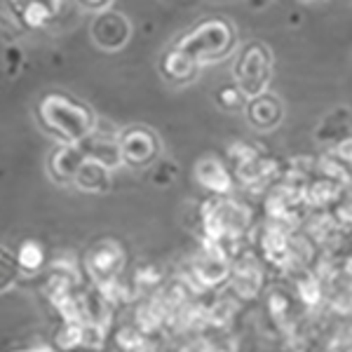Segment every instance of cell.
Instances as JSON below:
<instances>
[{"mask_svg": "<svg viewBox=\"0 0 352 352\" xmlns=\"http://www.w3.org/2000/svg\"><path fill=\"white\" fill-rule=\"evenodd\" d=\"M162 71L164 76L169 78V80L174 82H188L195 78L197 73V64L195 59H192L190 54H186L184 50H169L167 54H164L162 59Z\"/></svg>", "mask_w": 352, "mask_h": 352, "instance_id": "cell-15", "label": "cell"}, {"mask_svg": "<svg viewBox=\"0 0 352 352\" xmlns=\"http://www.w3.org/2000/svg\"><path fill=\"white\" fill-rule=\"evenodd\" d=\"M92 36L96 45L106 50H118L127 43L129 38V24L122 14H116V12H104V16L94 21V28H92Z\"/></svg>", "mask_w": 352, "mask_h": 352, "instance_id": "cell-10", "label": "cell"}, {"mask_svg": "<svg viewBox=\"0 0 352 352\" xmlns=\"http://www.w3.org/2000/svg\"><path fill=\"white\" fill-rule=\"evenodd\" d=\"M289 240L292 235L282 226H270L261 237V249H263L265 258L277 268H289L292 265V252H289Z\"/></svg>", "mask_w": 352, "mask_h": 352, "instance_id": "cell-13", "label": "cell"}, {"mask_svg": "<svg viewBox=\"0 0 352 352\" xmlns=\"http://www.w3.org/2000/svg\"><path fill=\"white\" fill-rule=\"evenodd\" d=\"M230 45H232V28L228 21L209 19L186 33L179 41V45H176V50H184L186 54H190L195 59L197 66H202L228 54Z\"/></svg>", "mask_w": 352, "mask_h": 352, "instance_id": "cell-3", "label": "cell"}, {"mask_svg": "<svg viewBox=\"0 0 352 352\" xmlns=\"http://www.w3.org/2000/svg\"><path fill=\"white\" fill-rule=\"evenodd\" d=\"M232 263L226 256H209V254H200L192 263V275H195L200 287H219L226 280H230Z\"/></svg>", "mask_w": 352, "mask_h": 352, "instance_id": "cell-12", "label": "cell"}, {"mask_svg": "<svg viewBox=\"0 0 352 352\" xmlns=\"http://www.w3.org/2000/svg\"><path fill=\"white\" fill-rule=\"evenodd\" d=\"M336 157L352 167V136H350V139H340V141H338V146H336Z\"/></svg>", "mask_w": 352, "mask_h": 352, "instance_id": "cell-31", "label": "cell"}, {"mask_svg": "<svg viewBox=\"0 0 352 352\" xmlns=\"http://www.w3.org/2000/svg\"><path fill=\"white\" fill-rule=\"evenodd\" d=\"M204 237L217 242L237 240L252 226V209L230 197H209L200 209Z\"/></svg>", "mask_w": 352, "mask_h": 352, "instance_id": "cell-2", "label": "cell"}, {"mask_svg": "<svg viewBox=\"0 0 352 352\" xmlns=\"http://www.w3.org/2000/svg\"><path fill=\"white\" fill-rule=\"evenodd\" d=\"M120 146H122V157L124 164L129 167H146L157 157L160 146L151 129L146 127H129L120 134Z\"/></svg>", "mask_w": 352, "mask_h": 352, "instance_id": "cell-7", "label": "cell"}, {"mask_svg": "<svg viewBox=\"0 0 352 352\" xmlns=\"http://www.w3.org/2000/svg\"><path fill=\"white\" fill-rule=\"evenodd\" d=\"M272 78V54L263 43H249L242 50L235 66V80L240 92L247 99H258L268 94V85Z\"/></svg>", "mask_w": 352, "mask_h": 352, "instance_id": "cell-4", "label": "cell"}, {"mask_svg": "<svg viewBox=\"0 0 352 352\" xmlns=\"http://www.w3.org/2000/svg\"><path fill=\"white\" fill-rule=\"evenodd\" d=\"M124 265V252L116 240L96 242L87 254H85V270L92 277L94 285L118 280Z\"/></svg>", "mask_w": 352, "mask_h": 352, "instance_id": "cell-5", "label": "cell"}, {"mask_svg": "<svg viewBox=\"0 0 352 352\" xmlns=\"http://www.w3.org/2000/svg\"><path fill=\"white\" fill-rule=\"evenodd\" d=\"M38 120L56 141H61V146H80L96 127V118L87 106L56 92L41 99Z\"/></svg>", "mask_w": 352, "mask_h": 352, "instance_id": "cell-1", "label": "cell"}, {"mask_svg": "<svg viewBox=\"0 0 352 352\" xmlns=\"http://www.w3.org/2000/svg\"><path fill=\"white\" fill-rule=\"evenodd\" d=\"M195 179L197 184L204 186L209 192H214L217 197H228L232 190V176L226 169V164L219 157H202L195 164Z\"/></svg>", "mask_w": 352, "mask_h": 352, "instance_id": "cell-9", "label": "cell"}, {"mask_svg": "<svg viewBox=\"0 0 352 352\" xmlns=\"http://www.w3.org/2000/svg\"><path fill=\"white\" fill-rule=\"evenodd\" d=\"M249 120L256 129H272L282 120V104L277 96L263 94L249 104Z\"/></svg>", "mask_w": 352, "mask_h": 352, "instance_id": "cell-14", "label": "cell"}, {"mask_svg": "<svg viewBox=\"0 0 352 352\" xmlns=\"http://www.w3.org/2000/svg\"><path fill=\"white\" fill-rule=\"evenodd\" d=\"M134 282H136V287L153 289L155 285H160L162 282V268L155 263L139 265V270H136V275H134Z\"/></svg>", "mask_w": 352, "mask_h": 352, "instance_id": "cell-28", "label": "cell"}, {"mask_svg": "<svg viewBox=\"0 0 352 352\" xmlns=\"http://www.w3.org/2000/svg\"><path fill=\"white\" fill-rule=\"evenodd\" d=\"M296 292H298V298L303 300L305 305H317L322 300L320 277L312 275V272H303L296 280Z\"/></svg>", "mask_w": 352, "mask_h": 352, "instance_id": "cell-23", "label": "cell"}, {"mask_svg": "<svg viewBox=\"0 0 352 352\" xmlns=\"http://www.w3.org/2000/svg\"><path fill=\"white\" fill-rule=\"evenodd\" d=\"M343 186H338L336 181H329V179H315L312 184L305 188V202L312 204V207H327V204L336 202Z\"/></svg>", "mask_w": 352, "mask_h": 352, "instance_id": "cell-20", "label": "cell"}, {"mask_svg": "<svg viewBox=\"0 0 352 352\" xmlns=\"http://www.w3.org/2000/svg\"><path fill=\"white\" fill-rule=\"evenodd\" d=\"M16 263L21 270L26 272H36L45 265V249L41 247V242L36 240H24L16 252Z\"/></svg>", "mask_w": 352, "mask_h": 352, "instance_id": "cell-22", "label": "cell"}, {"mask_svg": "<svg viewBox=\"0 0 352 352\" xmlns=\"http://www.w3.org/2000/svg\"><path fill=\"white\" fill-rule=\"evenodd\" d=\"M21 10H14L19 14V21L24 28H41L45 21H50L59 12L56 8H61V3H16Z\"/></svg>", "mask_w": 352, "mask_h": 352, "instance_id": "cell-18", "label": "cell"}, {"mask_svg": "<svg viewBox=\"0 0 352 352\" xmlns=\"http://www.w3.org/2000/svg\"><path fill=\"white\" fill-rule=\"evenodd\" d=\"M268 310H270V315L272 317H285L287 312H289V296L285 292H270V296H268Z\"/></svg>", "mask_w": 352, "mask_h": 352, "instance_id": "cell-30", "label": "cell"}, {"mask_svg": "<svg viewBox=\"0 0 352 352\" xmlns=\"http://www.w3.org/2000/svg\"><path fill=\"white\" fill-rule=\"evenodd\" d=\"M87 160L82 146H56L50 155V174L56 181H76V174Z\"/></svg>", "mask_w": 352, "mask_h": 352, "instance_id": "cell-11", "label": "cell"}, {"mask_svg": "<svg viewBox=\"0 0 352 352\" xmlns=\"http://www.w3.org/2000/svg\"><path fill=\"white\" fill-rule=\"evenodd\" d=\"M277 172V162L272 157H254L249 162L235 164V176L237 181H242L244 186H258L263 181L272 179V174Z\"/></svg>", "mask_w": 352, "mask_h": 352, "instance_id": "cell-16", "label": "cell"}, {"mask_svg": "<svg viewBox=\"0 0 352 352\" xmlns=\"http://www.w3.org/2000/svg\"><path fill=\"white\" fill-rule=\"evenodd\" d=\"M82 343V324H73V322H61V327L54 333V345L59 350H76Z\"/></svg>", "mask_w": 352, "mask_h": 352, "instance_id": "cell-24", "label": "cell"}, {"mask_svg": "<svg viewBox=\"0 0 352 352\" xmlns=\"http://www.w3.org/2000/svg\"><path fill=\"white\" fill-rule=\"evenodd\" d=\"M80 5H82V8H87V10H94V12H101V10L106 12L109 8H113L111 0H106V3H101V0H99V3H89V0H87V3H80Z\"/></svg>", "mask_w": 352, "mask_h": 352, "instance_id": "cell-32", "label": "cell"}, {"mask_svg": "<svg viewBox=\"0 0 352 352\" xmlns=\"http://www.w3.org/2000/svg\"><path fill=\"white\" fill-rule=\"evenodd\" d=\"M109 169L94 160H85L80 172L76 174V186L85 192H104L109 188Z\"/></svg>", "mask_w": 352, "mask_h": 352, "instance_id": "cell-17", "label": "cell"}, {"mask_svg": "<svg viewBox=\"0 0 352 352\" xmlns=\"http://www.w3.org/2000/svg\"><path fill=\"white\" fill-rule=\"evenodd\" d=\"M261 287H263V268L261 261L252 252H242L240 256L232 261L230 270V289L237 298L249 300L258 296Z\"/></svg>", "mask_w": 352, "mask_h": 352, "instance_id": "cell-6", "label": "cell"}, {"mask_svg": "<svg viewBox=\"0 0 352 352\" xmlns=\"http://www.w3.org/2000/svg\"><path fill=\"white\" fill-rule=\"evenodd\" d=\"M232 315H235V303H232L230 298H219L217 303L212 305V308L207 310V320L209 324L214 327H226L228 322L232 320Z\"/></svg>", "mask_w": 352, "mask_h": 352, "instance_id": "cell-26", "label": "cell"}, {"mask_svg": "<svg viewBox=\"0 0 352 352\" xmlns=\"http://www.w3.org/2000/svg\"><path fill=\"white\" fill-rule=\"evenodd\" d=\"M82 151L87 155V160H94L99 164H104L109 172L118 169L120 164H124L122 157V146H120V136H109V134H99L92 132L87 141H82Z\"/></svg>", "mask_w": 352, "mask_h": 352, "instance_id": "cell-8", "label": "cell"}, {"mask_svg": "<svg viewBox=\"0 0 352 352\" xmlns=\"http://www.w3.org/2000/svg\"><path fill=\"white\" fill-rule=\"evenodd\" d=\"M116 343L122 352H144L146 336L139 327H122L116 333Z\"/></svg>", "mask_w": 352, "mask_h": 352, "instance_id": "cell-25", "label": "cell"}, {"mask_svg": "<svg viewBox=\"0 0 352 352\" xmlns=\"http://www.w3.org/2000/svg\"><path fill=\"white\" fill-rule=\"evenodd\" d=\"M14 352H33V350H14Z\"/></svg>", "mask_w": 352, "mask_h": 352, "instance_id": "cell-33", "label": "cell"}, {"mask_svg": "<svg viewBox=\"0 0 352 352\" xmlns=\"http://www.w3.org/2000/svg\"><path fill=\"white\" fill-rule=\"evenodd\" d=\"M164 317H167V305L160 303V298H153L148 303L139 305V312H136V322H139V329L144 333L155 331Z\"/></svg>", "mask_w": 352, "mask_h": 352, "instance_id": "cell-21", "label": "cell"}, {"mask_svg": "<svg viewBox=\"0 0 352 352\" xmlns=\"http://www.w3.org/2000/svg\"><path fill=\"white\" fill-rule=\"evenodd\" d=\"M104 343H106V327L94 324V322H85V324H82V343H80V348L96 352V350L104 348Z\"/></svg>", "mask_w": 352, "mask_h": 352, "instance_id": "cell-27", "label": "cell"}, {"mask_svg": "<svg viewBox=\"0 0 352 352\" xmlns=\"http://www.w3.org/2000/svg\"><path fill=\"white\" fill-rule=\"evenodd\" d=\"M73 285H76V277L66 275V272H52V275H50L47 285H45V294H47L50 303H52L56 310L76 296V294H73Z\"/></svg>", "mask_w": 352, "mask_h": 352, "instance_id": "cell-19", "label": "cell"}, {"mask_svg": "<svg viewBox=\"0 0 352 352\" xmlns=\"http://www.w3.org/2000/svg\"><path fill=\"white\" fill-rule=\"evenodd\" d=\"M219 101L223 109H240L242 101H244V94L240 92V87L237 85H226V87L219 89Z\"/></svg>", "mask_w": 352, "mask_h": 352, "instance_id": "cell-29", "label": "cell"}]
</instances>
